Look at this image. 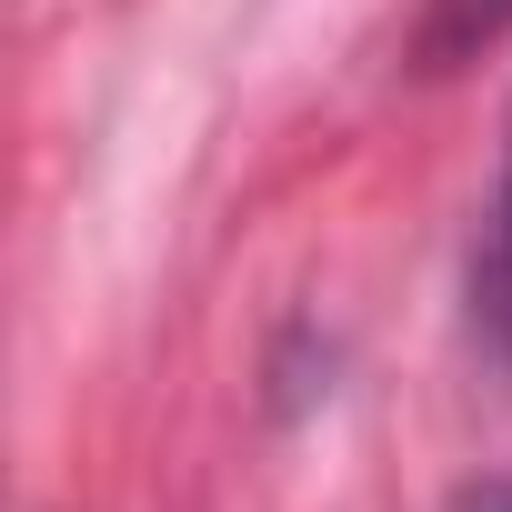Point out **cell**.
Returning a JSON list of instances; mask_svg holds the SVG:
<instances>
[{"instance_id":"1","label":"cell","mask_w":512,"mask_h":512,"mask_svg":"<svg viewBox=\"0 0 512 512\" xmlns=\"http://www.w3.org/2000/svg\"><path fill=\"white\" fill-rule=\"evenodd\" d=\"M472 342L512 382V131H502V181H492L482 241H472Z\"/></svg>"},{"instance_id":"2","label":"cell","mask_w":512,"mask_h":512,"mask_svg":"<svg viewBox=\"0 0 512 512\" xmlns=\"http://www.w3.org/2000/svg\"><path fill=\"white\" fill-rule=\"evenodd\" d=\"M512 31V0H422V21H412V71H452L472 51H492Z\"/></svg>"},{"instance_id":"3","label":"cell","mask_w":512,"mask_h":512,"mask_svg":"<svg viewBox=\"0 0 512 512\" xmlns=\"http://www.w3.org/2000/svg\"><path fill=\"white\" fill-rule=\"evenodd\" d=\"M482 512H512V482H502V492H492V502H482Z\"/></svg>"}]
</instances>
